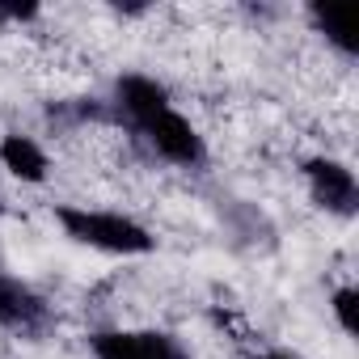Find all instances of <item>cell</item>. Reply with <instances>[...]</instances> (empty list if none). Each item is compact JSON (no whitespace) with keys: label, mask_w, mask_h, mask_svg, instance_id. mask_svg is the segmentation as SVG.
<instances>
[{"label":"cell","mask_w":359,"mask_h":359,"mask_svg":"<svg viewBox=\"0 0 359 359\" xmlns=\"http://www.w3.org/2000/svg\"><path fill=\"white\" fill-rule=\"evenodd\" d=\"M131 127H140L144 118H152V114H161L165 106H173L169 102V89L156 81V76H144V72H127V76H118L114 81V102H110Z\"/></svg>","instance_id":"cell-6"},{"label":"cell","mask_w":359,"mask_h":359,"mask_svg":"<svg viewBox=\"0 0 359 359\" xmlns=\"http://www.w3.org/2000/svg\"><path fill=\"white\" fill-rule=\"evenodd\" d=\"M254 359H300V355H292V351H262V355H254Z\"/></svg>","instance_id":"cell-11"},{"label":"cell","mask_w":359,"mask_h":359,"mask_svg":"<svg viewBox=\"0 0 359 359\" xmlns=\"http://www.w3.org/2000/svg\"><path fill=\"white\" fill-rule=\"evenodd\" d=\"M55 224L76 241V245H89L97 254H114V258H140V254H152L156 250V237L123 216V212H106V208H85V203H60L55 208Z\"/></svg>","instance_id":"cell-1"},{"label":"cell","mask_w":359,"mask_h":359,"mask_svg":"<svg viewBox=\"0 0 359 359\" xmlns=\"http://www.w3.org/2000/svg\"><path fill=\"white\" fill-rule=\"evenodd\" d=\"M39 18V5H0V22H30Z\"/></svg>","instance_id":"cell-10"},{"label":"cell","mask_w":359,"mask_h":359,"mask_svg":"<svg viewBox=\"0 0 359 359\" xmlns=\"http://www.w3.org/2000/svg\"><path fill=\"white\" fill-rule=\"evenodd\" d=\"M300 173H304L309 199L321 212H330L338 220H351L359 212V182H355V169L346 161H338V156H309L300 165Z\"/></svg>","instance_id":"cell-3"},{"label":"cell","mask_w":359,"mask_h":359,"mask_svg":"<svg viewBox=\"0 0 359 359\" xmlns=\"http://www.w3.org/2000/svg\"><path fill=\"white\" fill-rule=\"evenodd\" d=\"M47 321H51L47 300H43L30 283H22L18 275H5V271H0V330L39 334Z\"/></svg>","instance_id":"cell-5"},{"label":"cell","mask_w":359,"mask_h":359,"mask_svg":"<svg viewBox=\"0 0 359 359\" xmlns=\"http://www.w3.org/2000/svg\"><path fill=\"white\" fill-rule=\"evenodd\" d=\"M355 304H359V292H355L351 283L330 296V309H334V321H338L342 334H355V330H359V325H355Z\"/></svg>","instance_id":"cell-9"},{"label":"cell","mask_w":359,"mask_h":359,"mask_svg":"<svg viewBox=\"0 0 359 359\" xmlns=\"http://www.w3.org/2000/svg\"><path fill=\"white\" fill-rule=\"evenodd\" d=\"M309 22L313 30L338 51V55H355V34H351V13L346 9H325V5H309Z\"/></svg>","instance_id":"cell-8"},{"label":"cell","mask_w":359,"mask_h":359,"mask_svg":"<svg viewBox=\"0 0 359 359\" xmlns=\"http://www.w3.org/2000/svg\"><path fill=\"white\" fill-rule=\"evenodd\" d=\"M0 165H5L18 182H30V187H43L47 173H51V161H47L43 144L34 135H22V131H9L0 140Z\"/></svg>","instance_id":"cell-7"},{"label":"cell","mask_w":359,"mask_h":359,"mask_svg":"<svg viewBox=\"0 0 359 359\" xmlns=\"http://www.w3.org/2000/svg\"><path fill=\"white\" fill-rule=\"evenodd\" d=\"M135 131H140L144 144H148L161 161H169V165H182V169H203V165H208V144H203L199 127H195L187 114H177L173 106H165L161 114L144 118Z\"/></svg>","instance_id":"cell-2"},{"label":"cell","mask_w":359,"mask_h":359,"mask_svg":"<svg viewBox=\"0 0 359 359\" xmlns=\"http://www.w3.org/2000/svg\"><path fill=\"white\" fill-rule=\"evenodd\" d=\"M89 351L93 359H195L165 330H97Z\"/></svg>","instance_id":"cell-4"},{"label":"cell","mask_w":359,"mask_h":359,"mask_svg":"<svg viewBox=\"0 0 359 359\" xmlns=\"http://www.w3.org/2000/svg\"><path fill=\"white\" fill-rule=\"evenodd\" d=\"M0 212H5V199H0Z\"/></svg>","instance_id":"cell-12"}]
</instances>
